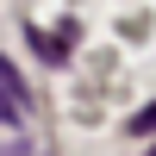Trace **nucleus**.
Returning <instances> with one entry per match:
<instances>
[{
  "mask_svg": "<svg viewBox=\"0 0 156 156\" xmlns=\"http://www.w3.org/2000/svg\"><path fill=\"white\" fill-rule=\"evenodd\" d=\"M25 112H31V94H25V81H19V69H12L6 56H0V119H6V125H19Z\"/></svg>",
  "mask_w": 156,
  "mask_h": 156,
  "instance_id": "obj_1",
  "label": "nucleus"
},
{
  "mask_svg": "<svg viewBox=\"0 0 156 156\" xmlns=\"http://www.w3.org/2000/svg\"><path fill=\"white\" fill-rule=\"evenodd\" d=\"M131 131H156V100H150V106H144V112L131 119Z\"/></svg>",
  "mask_w": 156,
  "mask_h": 156,
  "instance_id": "obj_2",
  "label": "nucleus"
},
{
  "mask_svg": "<svg viewBox=\"0 0 156 156\" xmlns=\"http://www.w3.org/2000/svg\"><path fill=\"white\" fill-rule=\"evenodd\" d=\"M150 156H156V150H150Z\"/></svg>",
  "mask_w": 156,
  "mask_h": 156,
  "instance_id": "obj_3",
  "label": "nucleus"
}]
</instances>
